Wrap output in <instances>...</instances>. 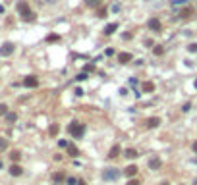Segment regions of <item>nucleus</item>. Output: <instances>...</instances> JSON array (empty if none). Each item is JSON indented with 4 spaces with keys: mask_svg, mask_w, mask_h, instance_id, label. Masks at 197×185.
Returning <instances> with one entry per match:
<instances>
[{
    "mask_svg": "<svg viewBox=\"0 0 197 185\" xmlns=\"http://www.w3.org/2000/svg\"><path fill=\"white\" fill-rule=\"evenodd\" d=\"M126 156L127 158H137V156H139V152H137L135 149H127L126 150Z\"/></svg>",
    "mask_w": 197,
    "mask_h": 185,
    "instance_id": "4be33fe9",
    "label": "nucleus"
},
{
    "mask_svg": "<svg viewBox=\"0 0 197 185\" xmlns=\"http://www.w3.org/2000/svg\"><path fill=\"white\" fill-rule=\"evenodd\" d=\"M60 39H62L60 35H56V33H50L49 37H46V43H58Z\"/></svg>",
    "mask_w": 197,
    "mask_h": 185,
    "instance_id": "aec40b11",
    "label": "nucleus"
},
{
    "mask_svg": "<svg viewBox=\"0 0 197 185\" xmlns=\"http://www.w3.org/2000/svg\"><path fill=\"white\" fill-rule=\"evenodd\" d=\"M19 158H21L19 150H12V152H10V160H12V162H19Z\"/></svg>",
    "mask_w": 197,
    "mask_h": 185,
    "instance_id": "6ab92c4d",
    "label": "nucleus"
},
{
    "mask_svg": "<svg viewBox=\"0 0 197 185\" xmlns=\"http://www.w3.org/2000/svg\"><path fill=\"white\" fill-rule=\"evenodd\" d=\"M106 14H108V10L106 8H97V18H106Z\"/></svg>",
    "mask_w": 197,
    "mask_h": 185,
    "instance_id": "393cba45",
    "label": "nucleus"
},
{
    "mask_svg": "<svg viewBox=\"0 0 197 185\" xmlns=\"http://www.w3.org/2000/svg\"><path fill=\"white\" fill-rule=\"evenodd\" d=\"M131 60H134V56H131L130 52H120L118 54V62L120 64H127V62H131Z\"/></svg>",
    "mask_w": 197,
    "mask_h": 185,
    "instance_id": "9d476101",
    "label": "nucleus"
},
{
    "mask_svg": "<svg viewBox=\"0 0 197 185\" xmlns=\"http://www.w3.org/2000/svg\"><path fill=\"white\" fill-rule=\"evenodd\" d=\"M120 94H122V97H126V94H127V89L122 87V89H120Z\"/></svg>",
    "mask_w": 197,
    "mask_h": 185,
    "instance_id": "58836bf2",
    "label": "nucleus"
},
{
    "mask_svg": "<svg viewBox=\"0 0 197 185\" xmlns=\"http://www.w3.org/2000/svg\"><path fill=\"white\" fill-rule=\"evenodd\" d=\"M158 185H170V183L168 181H162V183H158Z\"/></svg>",
    "mask_w": 197,
    "mask_h": 185,
    "instance_id": "c03bdc74",
    "label": "nucleus"
},
{
    "mask_svg": "<svg viewBox=\"0 0 197 185\" xmlns=\"http://www.w3.org/2000/svg\"><path fill=\"white\" fill-rule=\"evenodd\" d=\"M120 177V170L118 168H106V170L103 172V179L104 181H114V179Z\"/></svg>",
    "mask_w": 197,
    "mask_h": 185,
    "instance_id": "7ed1b4c3",
    "label": "nucleus"
},
{
    "mask_svg": "<svg viewBox=\"0 0 197 185\" xmlns=\"http://www.w3.org/2000/svg\"><path fill=\"white\" fill-rule=\"evenodd\" d=\"M147 166H149V170H161L162 168V160L158 156H151L147 160Z\"/></svg>",
    "mask_w": 197,
    "mask_h": 185,
    "instance_id": "423d86ee",
    "label": "nucleus"
},
{
    "mask_svg": "<svg viewBox=\"0 0 197 185\" xmlns=\"http://www.w3.org/2000/svg\"><path fill=\"white\" fill-rule=\"evenodd\" d=\"M137 172H139V168L134 166V164H131V166H127L126 170H124V173H126L127 177H134V176H137Z\"/></svg>",
    "mask_w": 197,
    "mask_h": 185,
    "instance_id": "f8f14e48",
    "label": "nucleus"
},
{
    "mask_svg": "<svg viewBox=\"0 0 197 185\" xmlns=\"http://www.w3.org/2000/svg\"><path fill=\"white\" fill-rule=\"evenodd\" d=\"M15 8H18V14H19V18L23 19V21H29V23H31V21H35V19H37V14L31 12L27 0H19Z\"/></svg>",
    "mask_w": 197,
    "mask_h": 185,
    "instance_id": "f257e3e1",
    "label": "nucleus"
},
{
    "mask_svg": "<svg viewBox=\"0 0 197 185\" xmlns=\"http://www.w3.org/2000/svg\"><path fill=\"white\" fill-rule=\"evenodd\" d=\"M158 125H161V118H157V116L147 120V127L149 129H155V127H158Z\"/></svg>",
    "mask_w": 197,
    "mask_h": 185,
    "instance_id": "9b49d317",
    "label": "nucleus"
},
{
    "mask_svg": "<svg viewBox=\"0 0 197 185\" xmlns=\"http://www.w3.org/2000/svg\"><path fill=\"white\" fill-rule=\"evenodd\" d=\"M21 173H23V168H21L19 164H12V166H10V176L18 177V176H21Z\"/></svg>",
    "mask_w": 197,
    "mask_h": 185,
    "instance_id": "1a4fd4ad",
    "label": "nucleus"
},
{
    "mask_svg": "<svg viewBox=\"0 0 197 185\" xmlns=\"http://www.w3.org/2000/svg\"><path fill=\"white\" fill-rule=\"evenodd\" d=\"M188 50L191 52V54H195V52H197V43H191V45H188Z\"/></svg>",
    "mask_w": 197,
    "mask_h": 185,
    "instance_id": "c756f323",
    "label": "nucleus"
},
{
    "mask_svg": "<svg viewBox=\"0 0 197 185\" xmlns=\"http://www.w3.org/2000/svg\"><path fill=\"white\" fill-rule=\"evenodd\" d=\"M83 71L87 73V71H95V64H85L83 66Z\"/></svg>",
    "mask_w": 197,
    "mask_h": 185,
    "instance_id": "bb28decb",
    "label": "nucleus"
},
{
    "mask_svg": "<svg viewBox=\"0 0 197 185\" xmlns=\"http://www.w3.org/2000/svg\"><path fill=\"white\" fill-rule=\"evenodd\" d=\"M68 133H70L73 139H81V137L85 135V124H81V121H70V125H68Z\"/></svg>",
    "mask_w": 197,
    "mask_h": 185,
    "instance_id": "f03ea898",
    "label": "nucleus"
},
{
    "mask_svg": "<svg viewBox=\"0 0 197 185\" xmlns=\"http://www.w3.org/2000/svg\"><path fill=\"white\" fill-rule=\"evenodd\" d=\"M193 85H195V89H197V79H195V83H193Z\"/></svg>",
    "mask_w": 197,
    "mask_h": 185,
    "instance_id": "a18cd8bd",
    "label": "nucleus"
},
{
    "mask_svg": "<svg viewBox=\"0 0 197 185\" xmlns=\"http://www.w3.org/2000/svg\"><path fill=\"white\" fill-rule=\"evenodd\" d=\"M64 179H66V173H64V172H56V173H52V181H54V183H62Z\"/></svg>",
    "mask_w": 197,
    "mask_h": 185,
    "instance_id": "2eb2a0df",
    "label": "nucleus"
},
{
    "mask_svg": "<svg viewBox=\"0 0 197 185\" xmlns=\"http://www.w3.org/2000/svg\"><path fill=\"white\" fill-rule=\"evenodd\" d=\"M41 2H42V4H46V6H52V4H56L58 0H41Z\"/></svg>",
    "mask_w": 197,
    "mask_h": 185,
    "instance_id": "72a5a7b5",
    "label": "nucleus"
},
{
    "mask_svg": "<svg viewBox=\"0 0 197 185\" xmlns=\"http://www.w3.org/2000/svg\"><path fill=\"white\" fill-rule=\"evenodd\" d=\"M185 2H188V0H172V6H180V4L184 6Z\"/></svg>",
    "mask_w": 197,
    "mask_h": 185,
    "instance_id": "473e14b6",
    "label": "nucleus"
},
{
    "mask_svg": "<svg viewBox=\"0 0 197 185\" xmlns=\"http://www.w3.org/2000/svg\"><path fill=\"white\" fill-rule=\"evenodd\" d=\"M193 185H197V179H195V181H193Z\"/></svg>",
    "mask_w": 197,
    "mask_h": 185,
    "instance_id": "49530a36",
    "label": "nucleus"
},
{
    "mask_svg": "<svg viewBox=\"0 0 197 185\" xmlns=\"http://www.w3.org/2000/svg\"><path fill=\"white\" fill-rule=\"evenodd\" d=\"M14 50H15V45L8 41V43H4L2 46H0V56H2V58H8V56L14 54Z\"/></svg>",
    "mask_w": 197,
    "mask_h": 185,
    "instance_id": "20e7f679",
    "label": "nucleus"
},
{
    "mask_svg": "<svg viewBox=\"0 0 197 185\" xmlns=\"http://www.w3.org/2000/svg\"><path fill=\"white\" fill-rule=\"evenodd\" d=\"M141 91L143 93H153V91H155V83H153V81H145L141 85Z\"/></svg>",
    "mask_w": 197,
    "mask_h": 185,
    "instance_id": "4468645a",
    "label": "nucleus"
},
{
    "mask_svg": "<svg viewBox=\"0 0 197 185\" xmlns=\"http://www.w3.org/2000/svg\"><path fill=\"white\" fill-rule=\"evenodd\" d=\"M0 14H4V6H2V4H0Z\"/></svg>",
    "mask_w": 197,
    "mask_h": 185,
    "instance_id": "79ce46f5",
    "label": "nucleus"
},
{
    "mask_svg": "<svg viewBox=\"0 0 197 185\" xmlns=\"http://www.w3.org/2000/svg\"><path fill=\"white\" fill-rule=\"evenodd\" d=\"M77 185H87V183H85V181H81V179H79V183Z\"/></svg>",
    "mask_w": 197,
    "mask_h": 185,
    "instance_id": "37998d69",
    "label": "nucleus"
},
{
    "mask_svg": "<svg viewBox=\"0 0 197 185\" xmlns=\"http://www.w3.org/2000/svg\"><path fill=\"white\" fill-rule=\"evenodd\" d=\"M116 29H118V23H108V25L104 27L103 33H104L106 37H110V35H114V31H116Z\"/></svg>",
    "mask_w": 197,
    "mask_h": 185,
    "instance_id": "ddd939ff",
    "label": "nucleus"
},
{
    "mask_svg": "<svg viewBox=\"0 0 197 185\" xmlns=\"http://www.w3.org/2000/svg\"><path fill=\"white\" fill-rule=\"evenodd\" d=\"M193 150H195V152H197V141H195V143H193Z\"/></svg>",
    "mask_w": 197,
    "mask_h": 185,
    "instance_id": "a19ab883",
    "label": "nucleus"
},
{
    "mask_svg": "<svg viewBox=\"0 0 197 185\" xmlns=\"http://www.w3.org/2000/svg\"><path fill=\"white\" fill-rule=\"evenodd\" d=\"M68 154H70V156H77L79 149H77V147H73V145H68Z\"/></svg>",
    "mask_w": 197,
    "mask_h": 185,
    "instance_id": "412c9836",
    "label": "nucleus"
},
{
    "mask_svg": "<svg viewBox=\"0 0 197 185\" xmlns=\"http://www.w3.org/2000/svg\"><path fill=\"white\" fill-rule=\"evenodd\" d=\"M122 39H124V41H130V39H131V33H124V35H122Z\"/></svg>",
    "mask_w": 197,
    "mask_h": 185,
    "instance_id": "4c0bfd02",
    "label": "nucleus"
},
{
    "mask_svg": "<svg viewBox=\"0 0 197 185\" xmlns=\"http://www.w3.org/2000/svg\"><path fill=\"white\" fill-rule=\"evenodd\" d=\"M189 110H191V104H189V102H185L184 106H182V112H189Z\"/></svg>",
    "mask_w": 197,
    "mask_h": 185,
    "instance_id": "f704fd0d",
    "label": "nucleus"
},
{
    "mask_svg": "<svg viewBox=\"0 0 197 185\" xmlns=\"http://www.w3.org/2000/svg\"><path fill=\"white\" fill-rule=\"evenodd\" d=\"M58 145H60V147H64V149H68V143L64 141V139H60V141H58Z\"/></svg>",
    "mask_w": 197,
    "mask_h": 185,
    "instance_id": "e433bc0d",
    "label": "nucleus"
},
{
    "mask_svg": "<svg viewBox=\"0 0 197 185\" xmlns=\"http://www.w3.org/2000/svg\"><path fill=\"white\" fill-rule=\"evenodd\" d=\"M147 27L151 31H155V33H161V31H162V23H161V19H158V18H151L147 21Z\"/></svg>",
    "mask_w": 197,
    "mask_h": 185,
    "instance_id": "39448f33",
    "label": "nucleus"
},
{
    "mask_svg": "<svg viewBox=\"0 0 197 185\" xmlns=\"http://www.w3.org/2000/svg\"><path fill=\"white\" fill-rule=\"evenodd\" d=\"M58 131H60V125H58V124H52L50 127H49V135H50V137H56Z\"/></svg>",
    "mask_w": 197,
    "mask_h": 185,
    "instance_id": "f3484780",
    "label": "nucleus"
},
{
    "mask_svg": "<svg viewBox=\"0 0 197 185\" xmlns=\"http://www.w3.org/2000/svg\"><path fill=\"white\" fill-rule=\"evenodd\" d=\"M8 114V104H0V116H6Z\"/></svg>",
    "mask_w": 197,
    "mask_h": 185,
    "instance_id": "c85d7f7f",
    "label": "nucleus"
},
{
    "mask_svg": "<svg viewBox=\"0 0 197 185\" xmlns=\"http://www.w3.org/2000/svg\"><path fill=\"white\" fill-rule=\"evenodd\" d=\"M73 93H76V97H83V89L81 87H76V89H73Z\"/></svg>",
    "mask_w": 197,
    "mask_h": 185,
    "instance_id": "2f4dec72",
    "label": "nucleus"
},
{
    "mask_svg": "<svg viewBox=\"0 0 197 185\" xmlns=\"http://www.w3.org/2000/svg\"><path fill=\"white\" fill-rule=\"evenodd\" d=\"M193 14H195V10L191 8V6H184V8L178 12V18H180V19H189Z\"/></svg>",
    "mask_w": 197,
    "mask_h": 185,
    "instance_id": "0eeeda50",
    "label": "nucleus"
},
{
    "mask_svg": "<svg viewBox=\"0 0 197 185\" xmlns=\"http://www.w3.org/2000/svg\"><path fill=\"white\" fill-rule=\"evenodd\" d=\"M87 77H89L87 73H85V71H81V73H79V75H77L76 79H77V81H85V79H87Z\"/></svg>",
    "mask_w": 197,
    "mask_h": 185,
    "instance_id": "7c9ffc66",
    "label": "nucleus"
},
{
    "mask_svg": "<svg viewBox=\"0 0 197 185\" xmlns=\"http://www.w3.org/2000/svg\"><path fill=\"white\" fill-rule=\"evenodd\" d=\"M118 154H120V145H114L112 149L108 150V158H116Z\"/></svg>",
    "mask_w": 197,
    "mask_h": 185,
    "instance_id": "dca6fc26",
    "label": "nucleus"
},
{
    "mask_svg": "<svg viewBox=\"0 0 197 185\" xmlns=\"http://www.w3.org/2000/svg\"><path fill=\"white\" fill-rule=\"evenodd\" d=\"M85 4H87L89 8H99L100 4H103V0H85Z\"/></svg>",
    "mask_w": 197,
    "mask_h": 185,
    "instance_id": "a211bd4d",
    "label": "nucleus"
},
{
    "mask_svg": "<svg viewBox=\"0 0 197 185\" xmlns=\"http://www.w3.org/2000/svg\"><path fill=\"white\" fill-rule=\"evenodd\" d=\"M15 120H18V114H14V112H8V114H6V121H10V124H14Z\"/></svg>",
    "mask_w": 197,
    "mask_h": 185,
    "instance_id": "a878e982",
    "label": "nucleus"
},
{
    "mask_svg": "<svg viewBox=\"0 0 197 185\" xmlns=\"http://www.w3.org/2000/svg\"><path fill=\"white\" fill-rule=\"evenodd\" d=\"M126 185H141L139 181H137V179H130V181H127Z\"/></svg>",
    "mask_w": 197,
    "mask_h": 185,
    "instance_id": "c9c22d12",
    "label": "nucleus"
},
{
    "mask_svg": "<svg viewBox=\"0 0 197 185\" xmlns=\"http://www.w3.org/2000/svg\"><path fill=\"white\" fill-rule=\"evenodd\" d=\"M66 183H68V185H77V183H79V179H77V177H68V179H66Z\"/></svg>",
    "mask_w": 197,
    "mask_h": 185,
    "instance_id": "cd10ccee",
    "label": "nucleus"
},
{
    "mask_svg": "<svg viewBox=\"0 0 197 185\" xmlns=\"http://www.w3.org/2000/svg\"><path fill=\"white\" fill-rule=\"evenodd\" d=\"M134 94H135V98H139V97H141V91H137V89H134Z\"/></svg>",
    "mask_w": 197,
    "mask_h": 185,
    "instance_id": "ea45409f",
    "label": "nucleus"
},
{
    "mask_svg": "<svg viewBox=\"0 0 197 185\" xmlns=\"http://www.w3.org/2000/svg\"><path fill=\"white\" fill-rule=\"evenodd\" d=\"M23 85L27 89H35V87H39V79H37V75H27L23 79Z\"/></svg>",
    "mask_w": 197,
    "mask_h": 185,
    "instance_id": "6e6552de",
    "label": "nucleus"
},
{
    "mask_svg": "<svg viewBox=\"0 0 197 185\" xmlns=\"http://www.w3.org/2000/svg\"><path fill=\"white\" fill-rule=\"evenodd\" d=\"M153 52H155V56H162L164 54V46L162 45H157L155 48H153Z\"/></svg>",
    "mask_w": 197,
    "mask_h": 185,
    "instance_id": "5701e85b",
    "label": "nucleus"
},
{
    "mask_svg": "<svg viewBox=\"0 0 197 185\" xmlns=\"http://www.w3.org/2000/svg\"><path fill=\"white\" fill-rule=\"evenodd\" d=\"M8 149V139H4V137H0V152H4Z\"/></svg>",
    "mask_w": 197,
    "mask_h": 185,
    "instance_id": "b1692460",
    "label": "nucleus"
}]
</instances>
